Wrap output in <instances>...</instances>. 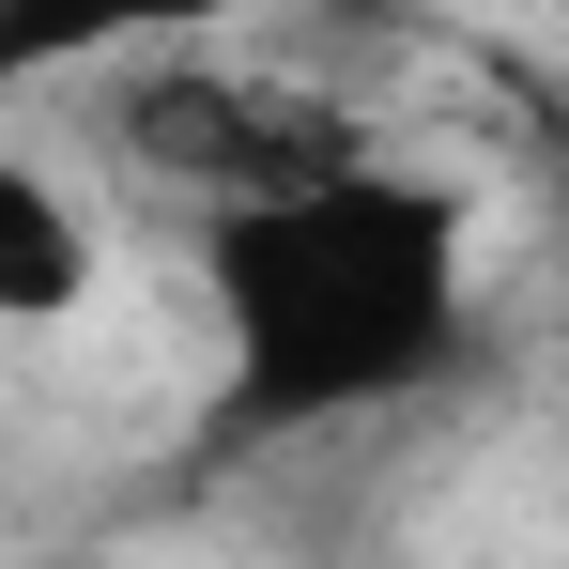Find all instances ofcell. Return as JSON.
I'll use <instances>...</instances> for the list:
<instances>
[{
	"mask_svg": "<svg viewBox=\"0 0 569 569\" xmlns=\"http://www.w3.org/2000/svg\"><path fill=\"white\" fill-rule=\"evenodd\" d=\"M262 0H0V78L16 93H93L123 62H170V47H216L247 31Z\"/></svg>",
	"mask_w": 569,
	"mask_h": 569,
	"instance_id": "3",
	"label": "cell"
},
{
	"mask_svg": "<svg viewBox=\"0 0 569 569\" xmlns=\"http://www.w3.org/2000/svg\"><path fill=\"white\" fill-rule=\"evenodd\" d=\"M93 278H108V231H93V200H78V170L47 139H16L0 154V323L47 339V323L93 308Z\"/></svg>",
	"mask_w": 569,
	"mask_h": 569,
	"instance_id": "4",
	"label": "cell"
},
{
	"mask_svg": "<svg viewBox=\"0 0 569 569\" xmlns=\"http://www.w3.org/2000/svg\"><path fill=\"white\" fill-rule=\"evenodd\" d=\"M200 308H216L200 447H323L416 416L477 355V186L355 154L292 200L200 216Z\"/></svg>",
	"mask_w": 569,
	"mask_h": 569,
	"instance_id": "1",
	"label": "cell"
},
{
	"mask_svg": "<svg viewBox=\"0 0 569 569\" xmlns=\"http://www.w3.org/2000/svg\"><path fill=\"white\" fill-rule=\"evenodd\" d=\"M93 154L170 186L186 216H247V200H292L323 170L385 154L370 123L308 78H262V62H216V47H170V62H123L93 78Z\"/></svg>",
	"mask_w": 569,
	"mask_h": 569,
	"instance_id": "2",
	"label": "cell"
}]
</instances>
